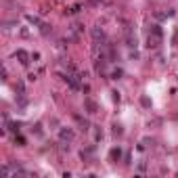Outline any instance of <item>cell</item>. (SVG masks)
Masks as SVG:
<instances>
[{
  "label": "cell",
  "instance_id": "cell-2",
  "mask_svg": "<svg viewBox=\"0 0 178 178\" xmlns=\"http://www.w3.org/2000/svg\"><path fill=\"white\" fill-rule=\"evenodd\" d=\"M17 57L21 59V63H28V53H23V50H19V53H17Z\"/></svg>",
  "mask_w": 178,
  "mask_h": 178
},
{
  "label": "cell",
  "instance_id": "cell-1",
  "mask_svg": "<svg viewBox=\"0 0 178 178\" xmlns=\"http://www.w3.org/2000/svg\"><path fill=\"white\" fill-rule=\"evenodd\" d=\"M61 138L63 140H71V138H74V132L71 130H61Z\"/></svg>",
  "mask_w": 178,
  "mask_h": 178
}]
</instances>
